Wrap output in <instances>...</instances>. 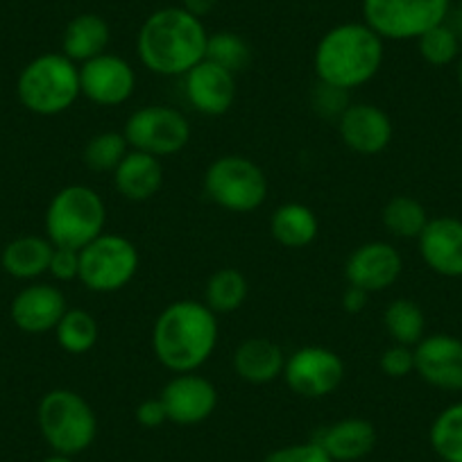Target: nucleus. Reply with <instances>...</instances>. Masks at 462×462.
Listing matches in <instances>:
<instances>
[{"label":"nucleus","instance_id":"obj_1","mask_svg":"<svg viewBox=\"0 0 462 462\" xmlns=\"http://www.w3.org/2000/svg\"><path fill=\"white\" fill-rule=\"evenodd\" d=\"M208 32L186 7H162L143 21L136 37L141 64L162 78H184L207 57Z\"/></svg>","mask_w":462,"mask_h":462},{"label":"nucleus","instance_id":"obj_2","mask_svg":"<svg viewBox=\"0 0 462 462\" xmlns=\"http://www.w3.org/2000/svg\"><path fill=\"white\" fill-rule=\"evenodd\" d=\"M217 336V315L204 301L177 300L154 319V358L172 374L198 372L216 352Z\"/></svg>","mask_w":462,"mask_h":462},{"label":"nucleus","instance_id":"obj_3","mask_svg":"<svg viewBox=\"0 0 462 462\" xmlns=\"http://www.w3.org/2000/svg\"><path fill=\"white\" fill-rule=\"evenodd\" d=\"M383 39L367 23H340L322 34L313 52L318 82L340 91L365 87L383 66Z\"/></svg>","mask_w":462,"mask_h":462},{"label":"nucleus","instance_id":"obj_4","mask_svg":"<svg viewBox=\"0 0 462 462\" xmlns=\"http://www.w3.org/2000/svg\"><path fill=\"white\" fill-rule=\"evenodd\" d=\"M16 96L37 116H60L82 96L79 64L64 52H46L23 66L16 79Z\"/></svg>","mask_w":462,"mask_h":462},{"label":"nucleus","instance_id":"obj_5","mask_svg":"<svg viewBox=\"0 0 462 462\" xmlns=\"http://www.w3.org/2000/svg\"><path fill=\"white\" fill-rule=\"evenodd\" d=\"M106 204L96 189L84 184L64 186L52 195L43 226L46 238L55 247L82 250L105 234Z\"/></svg>","mask_w":462,"mask_h":462},{"label":"nucleus","instance_id":"obj_6","mask_svg":"<svg viewBox=\"0 0 462 462\" xmlns=\"http://www.w3.org/2000/svg\"><path fill=\"white\" fill-rule=\"evenodd\" d=\"M37 421L52 453L75 457L96 442L97 417L91 403L75 390L57 388L43 394L37 408Z\"/></svg>","mask_w":462,"mask_h":462},{"label":"nucleus","instance_id":"obj_7","mask_svg":"<svg viewBox=\"0 0 462 462\" xmlns=\"http://www.w3.org/2000/svg\"><path fill=\"white\" fill-rule=\"evenodd\" d=\"M263 168L243 154H222L204 172V195L229 213H252L268 199Z\"/></svg>","mask_w":462,"mask_h":462},{"label":"nucleus","instance_id":"obj_8","mask_svg":"<svg viewBox=\"0 0 462 462\" xmlns=\"http://www.w3.org/2000/svg\"><path fill=\"white\" fill-rule=\"evenodd\" d=\"M141 268V254L130 238L121 234H100L79 250V277L87 291L109 295L134 282Z\"/></svg>","mask_w":462,"mask_h":462},{"label":"nucleus","instance_id":"obj_9","mask_svg":"<svg viewBox=\"0 0 462 462\" xmlns=\"http://www.w3.org/2000/svg\"><path fill=\"white\" fill-rule=\"evenodd\" d=\"M451 0H363V23L383 42H412L447 23Z\"/></svg>","mask_w":462,"mask_h":462},{"label":"nucleus","instance_id":"obj_10","mask_svg":"<svg viewBox=\"0 0 462 462\" xmlns=\"http://www.w3.org/2000/svg\"><path fill=\"white\" fill-rule=\"evenodd\" d=\"M190 123L177 106L145 105L132 111L123 134L130 150L163 159L181 152L190 141Z\"/></svg>","mask_w":462,"mask_h":462},{"label":"nucleus","instance_id":"obj_11","mask_svg":"<svg viewBox=\"0 0 462 462\" xmlns=\"http://www.w3.org/2000/svg\"><path fill=\"white\" fill-rule=\"evenodd\" d=\"M345 379V363L327 346H301L286 358L283 381L304 399H324L336 393Z\"/></svg>","mask_w":462,"mask_h":462},{"label":"nucleus","instance_id":"obj_12","mask_svg":"<svg viewBox=\"0 0 462 462\" xmlns=\"http://www.w3.org/2000/svg\"><path fill=\"white\" fill-rule=\"evenodd\" d=\"M79 88L97 106H121L134 96L136 70L121 55H105L79 64Z\"/></svg>","mask_w":462,"mask_h":462},{"label":"nucleus","instance_id":"obj_13","mask_svg":"<svg viewBox=\"0 0 462 462\" xmlns=\"http://www.w3.org/2000/svg\"><path fill=\"white\" fill-rule=\"evenodd\" d=\"M337 134L340 141L363 157H374L390 148L394 139V123L381 106L372 102L349 105L337 118Z\"/></svg>","mask_w":462,"mask_h":462},{"label":"nucleus","instance_id":"obj_14","mask_svg":"<svg viewBox=\"0 0 462 462\" xmlns=\"http://www.w3.org/2000/svg\"><path fill=\"white\" fill-rule=\"evenodd\" d=\"M159 399L166 408L168 421L177 426H195L207 421L217 408V388L198 372L175 374L163 385Z\"/></svg>","mask_w":462,"mask_h":462},{"label":"nucleus","instance_id":"obj_15","mask_svg":"<svg viewBox=\"0 0 462 462\" xmlns=\"http://www.w3.org/2000/svg\"><path fill=\"white\" fill-rule=\"evenodd\" d=\"M415 372L444 393H462V340L451 333L424 336L415 346Z\"/></svg>","mask_w":462,"mask_h":462},{"label":"nucleus","instance_id":"obj_16","mask_svg":"<svg viewBox=\"0 0 462 462\" xmlns=\"http://www.w3.org/2000/svg\"><path fill=\"white\" fill-rule=\"evenodd\" d=\"M403 273V259L388 241H370L349 254L345 263V279L349 286L365 292H383L397 283Z\"/></svg>","mask_w":462,"mask_h":462},{"label":"nucleus","instance_id":"obj_17","mask_svg":"<svg viewBox=\"0 0 462 462\" xmlns=\"http://www.w3.org/2000/svg\"><path fill=\"white\" fill-rule=\"evenodd\" d=\"M184 96L198 114L225 116L236 100V75L202 60L184 75Z\"/></svg>","mask_w":462,"mask_h":462},{"label":"nucleus","instance_id":"obj_18","mask_svg":"<svg viewBox=\"0 0 462 462\" xmlns=\"http://www.w3.org/2000/svg\"><path fill=\"white\" fill-rule=\"evenodd\" d=\"M420 256L430 273L447 279L462 277V220L453 216L430 217L417 238Z\"/></svg>","mask_w":462,"mask_h":462},{"label":"nucleus","instance_id":"obj_19","mask_svg":"<svg viewBox=\"0 0 462 462\" xmlns=\"http://www.w3.org/2000/svg\"><path fill=\"white\" fill-rule=\"evenodd\" d=\"M66 310H69V304H66L64 292L51 283L37 282L25 286L12 300L10 318L21 331L39 336V333L55 331Z\"/></svg>","mask_w":462,"mask_h":462},{"label":"nucleus","instance_id":"obj_20","mask_svg":"<svg viewBox=\"0 0 462 462\" xmlns=\"http://www.w3.org/2000/svg\"><path fill=\"white\" fill-rule=\"evenodd\" d=\"M313 439L331 456L333 462H358L374 451L379 433L370 420L345 417L318 429Z\"/></svg>","mask_w":462,"mask_h":462},{"label":"nucleus","instance_id":"obj_21","mask_svg":"<svg viewBox=\"0 0 462 462\" xmlns=\"http://www.w3.org/2000/svg\"><path fill=\"white\" fill-rule=\"evenodd\" d=\"M116 193L130 202H148L163 186V163L152 154L130 150L111 172Z\"/></svg>","mask_w":462,"mask_h":462},{"label":"nucleus","instance_id":"obj_22","mask_svg":"<svg viewBox=\"0 0 462 462\" xmlns=\"http://www.w3.org/2000/svg\"><path fill=\"white\" fill-rule=\"evenodd\" d=\"M286 354L282 346L268 337H250L238 345L234 354V370L245 383L265 385L283 376Z\"/></svg>","mask_w":462,"mask_h":462},{"label":"nucleus","instance_id":"obj_23","mask_svg":"<svg viewBox=\"0 0 462 462\" xmlns=\"http://www.w3.org/2000/svg\"><path fill=\"white\" fill-rule=\"evenodd\" d=\"M111 42L109 23L100 14H78L69 21L61 34V52L75 64L105 55Z\"/></svg>","mask_w":462,"mask_h":462},{"label":"nucleus","instance_id":"obj_24","mask_svg":"<svg viewBox=\"0 0 462 462\" xmlns=\"http://www.w3.org/2000/svg\"><path fill=\"white\" fill-rule=\"evenodd\" d=\"M52 250L55 245L46 236H19L5 245L0 254V265L10 277L34 282L48 273Z\"/></svg>","mask_w":462,"mask_h":462},{"label":"nucleus","instance_id":"obj_25","mask_svg":"<svg viewBox=\"0 0 462 462\" xmlns=\"http://www.w3.org/2000/svg\"><path fill=\"white\" fill-rule=\"evenodd\" d=\"M273 238L286 250H304L318 238L319 220L310 207L301 202H286L274 208L270 217Z\"/></svg>","mask_w":462,"mask_h":462},{"label":"nucleus","instance_id":"obj_26","mask_svg":"<svg viewBox=\"0 0 462 462\" xmlns=\"http://www.w3.org/2000/svg\"><path fill=\"white\" fill-rule=\"evenodd\" d=\"M250 297L247 277L236 268H220L208 277L204 286V304L213 313H234Z\"/></svg>","mask_w":462,"mask_h":462},{"label":"nucleus","instance_id":"obj_27","mask_svg":"<svg viewBox=\"0 0 462 462\" xmlns=\"http://www.w3.org/2000/svg\"><path fill=\"white\" fill-rule=\"evenodd\" d=\"M385 231L394 238H403V241H412L420 238L424 226L429 225V213L426 207L412 195H394L388 199L381 213Z\"/></svg>","mask_w":462,"mask_h":462},{"label":"nucleus","instance_id":"obj_28","mask_svg":"<svg viewBox=\"0 0 462 462\" xmlns=\"http://www.w3.org/2000/svg\"><path fill=\"white\" fill-rule=\"evenodd\" d=\"M383 327L393 342L415 346L426 336V315L417 301L399 297L390 301L385 309Z\"/></svg>","mask_w":462,"mask_h":462},{"label":"nucleus","instance_id":"obj_29","mask_svg":"<svg viewBox=\"0 0 462 462\" xmlns=\"http://www.w3.org/2000/svg\"><path fill=\"white\" fill-rule=\"evenodd\" d=\"M97 336H100L97 319L84 309H69L55 327L57 345L73 356L91 352L97 342Z\"/></svg>","mask_w":462,"mask_h":462},{"label":"nucleus","instance_id":"obj_30","mask_svg":"<svg viewBox=\"0 0 462 462\" xmlns=\"http://www.w3.org/2000/svg\"><path fill=\"white\" fill-rule=\"evenodd\" d=\"M429 442L442 462H462V402L451 403L435 417Z\"/></svg>","mask_w":462,"mask_h":462},{"label":"nucleus","instance_id":"obj_31","mask_svg":"<svg viewBox=\"0 0 462 462\" xmlns=\"http://www.w3.org/2000/svg\"><path fill=\"white\" fill-rule=\"evenodd\" d=\"M204 60L222 66L229 73H243L252 64V48L241 34L222 30V32L208 34L207 42V57Z\"/></svg>","mask_w":462,"mask_h":462},{"label":"nucleus","instance_id":"obj_32","mask_svg":"<svg viewBox=\"0 0 462 462\" xmlns=\"http://www.w3.org/2000/svg\"><path fill=\"white\" fill-rule=\"evenodd\" d=\"M127 152L130 143L123 132H100L84 145L82 162L93 172H114Z\"/></svg>","mask_w":462,"mask_h":462},{"label":"nucleus","instance_id":"obj_33","mask_svg":"<svg viewBox=\"0 0 462 462\" xmlns=\"http://www.w3.org/2000/svg\"><path fill=\"white\" fill-rule=\"evenodd\" d=\"M417 48L426 64L438 66V69L448 66L460 57V34L453 30V25L439 23L417 39Z\"/></svg>","mask_w":462,"mask_h":462},{"label":"nucleus","instance_id":"obj_34","mask_svg":"<svg viewBox=\"0 0 462 462\" xmlns=\"http://www.w3.org/2000/svg\"><path fill=\"white\" fill-rule=\"evenodd\" d=\"M263 462H333L331 456L315 439L279 447L263 457Z\"/></svg>","mask_w":462,"mask_h":462},{"label":"nucleus","instance_id":"obj_35","mask_svg":"<svg viewBox=\"0 0 462 462\" xmlns=\"http://www.w3.org/2000/svg\"><path fill=\"white\" fill-rule=\"evenodd\" d=\"M379 365L381 372H383L385 376H390V379H406V376H411L412 372H415V349L408 345H397V342H393V345L381 354Z\"/></svg>","mask_w":462,"mask_h":462},{"label":"nucleus","instance_id":"obj_36","mask_svg":"<svg viewBox=\"0 0 462 462\" xmlns=\"http://www.w3.org/2000/svg\"><path fill=\"white\" fill-rule=\"evenodd\" d=\"M349 93L340 91L336 87H328V84L318 82L313 88V106L319 116L324 118H340L342 111L349 106Z\"/></svg>","mask_w":462,"mask_h":462},{"label":"nucleus","instance_id":"obj_37","mask_svg":"<svg viewBox=\"0 0 462 462\" xmlns=\"http://www.w3.org/2000/svg\"><path fill=\"white\" fill-rule=\"evenodd\" d=\"M48 273L55 282H75L79 277V250L55 247L51 256Z\"/></svg>","mask_w":462,"mask_h":462},{"label":"nucleus","instance_id":"obj_38","mask_svg":"<svg viewBox=\"0 0 462 462\" xmlns=\"http://www.w3.org/2000/svg\"><path fill=\"white\" fill-rule=\"evenodd\" d=\"M134 417H136V421L143 426V429H159V426L166 424L168 421L166 408H163V402L159 397L141 402L139 406H136Z\"/></svg>","mask_w":462,"mask_h":462},{"label":"nucleus","instance_id":"obj_39","mask_svg":"<svg viewBox=\"0 0 462 462\" xmlns=\"http://www.w3.org/2000/svg\"><path fill=\"white\" fill-rule=\"evenodd\" d=\"M367 300H370V292L356 286H346V291L342 292V309L346 313H361V310H365Z\"/></svg>","mask_w":462,"mask_h":462},{"label":"nucleus","instance_id":"obj_40","mask_svg":"<svg viewBox=\"0 0 462 462\" xmlns=\"http://www.w3.org/2000/svg\"><path fill=\"white\" fill-rule=\"evenodd\" d=\"M220 0H181V7H186L189 12H193L195 16H207L216 10V5Z\"/></svg>","mask_w":462,"mask_h":462},{"label":"nucleus","instance_id":"obj_41","mask_svg":"<svg viewBox=\"0 0 462 462\" xmlns=\"http://www.w3.org/2000/svg\"><path fill=\"white\" fill-rule=\"evenodd\" d=\"M42 462H73V457L69 456H61V453H51L48 457H43Z\"/></svg>","mask_w":462,"mask_h":462},{"label":"nucleus","instance_id":"obj_42","mask_svg":"<svg viewBox=\"0 0 462 462\" xmlns=\"http://www.w3.org/2000/svg\"><path fill=\"white\" fill-rule=\"evenodd\" d=\"M456 78H457V87L462 91V55L457 57V69H456Z\"/></svg>","mask_w":462,"mask_h":462}]
</instances>
